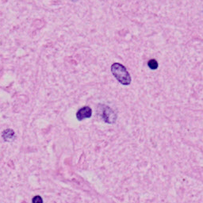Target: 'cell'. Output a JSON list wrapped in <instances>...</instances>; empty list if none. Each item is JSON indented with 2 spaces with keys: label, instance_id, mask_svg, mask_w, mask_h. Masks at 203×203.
Wrapping results in <instances>:
<instances>
[{
  "label": "cell",
  "instance_id": "obj_3",
  "mask_svg": "<svg viewBox=\"0 0 203 203\" xmlns=\"http://www.w3.org/2000/svg\"><path fill=\"white\" fill-rule=\"evenodd\" d=\"M92 115V110L90 106H83L80 108L76 113V118L77 120L81 121L84 120L86 118H90Z\"/></svg>",
  "mask_w": 203,
  "mask_h": 203
},
{
  "label": "cell",
  "instance_id": "obj_2",
  "mask_svg": "<svg viewBox=\"0 0 203 203\" xmlns=\"http://www.w3.org/2000/svg\"><path fill=\"white\" fill-rule=\"evenodd\" d=\"M98 114L106 123L113 124L117 120V114L110 106L99 104L98 107Z\"/></svg>",
  "mask_w": 203,
  "mask_h": 203
},
{
  "label": "cell",
  "instance_id": "obj_6",
  "mask_svg": "<svg viewBox=\"0 0 203 203\" xmlns=\"http://www.w3.org/2000/svg\"><path fill=\"white\" fill-rule=\"evenodd\" d=\"M32 202L34 203H42L43 202V199L41 198L40 196H35V197L32 199Z\"/></svg>",
  "mask_w": 203,
  "mask_h": 203
},
{
  "label": "cell",
  "instance_id": "obj_5",
  "mask_svg": "<svg viewBox=\"0 0 203 203\" xmlns=\"http://www.w3.org/2000/svg\"><path fill=\"white\" fill-rule=\"evenodd\" d=\"M148 68H150V69H152V70H156V69L158 68L159 64H158V62H157L156 60L152 59V60H150L148 62Z\"/></svg>",
  "mask_w": 203,
  "mask_h": 203
},
{
  "label": "cell",
  "instance_id": "obj_1",
  "mask_svg": "<svg viewBox=\"0 0 203 203\" xmlns=\"http://www.w3.org/2000/svg\"><path fill=\"white\" fill-rule=\"evenodd\" d=\"M111 71L116 80L123 85H129L131 83V76L126 68L119 63H114L111 66Z\"/></svg>",
  "mask_w": 203,
  "mask_h": 203
},
{
  "label": "cell",
  "instance_id": "obj_4",
  "mask_svg": "<svg viewBox=\"0 0 203 203\" xmlns=\"http://www.w3.org/2000/svg\"><path fill=\"white\" fill-rule=\"evenodd\" d=\"M3 138L6 141H12L15 139V132L12 129H6L3 132Z\"/></svg>",
  "mask_w": 203,
  "mask_h": 203
}]
</instances>
